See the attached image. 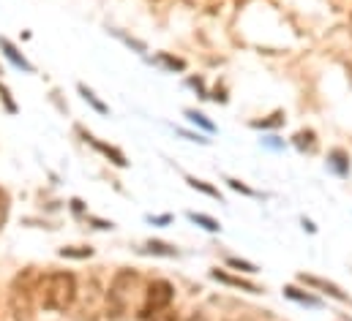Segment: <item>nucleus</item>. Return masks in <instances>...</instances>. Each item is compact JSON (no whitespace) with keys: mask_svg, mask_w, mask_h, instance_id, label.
<instances>
[{"mask_svg":"<svg viewBox=\"0 0 352 321\" xmlns=\"http://www.w3.org/2000/svg\"><path fill=\"white\" fill-rule=\"evenodd\" d=\"M36 300L50 313H66L77 302V278L66 270H55L47 275H38Z\"/></svg>","mask_w":352,"mask_h":321,"instance_id":"f257e3e1","label":"nucleus"},{"mask_svg":"<svg viewBox=\"0 0 352 321\" xmlns=\"http://www.w3.org/2000/svg\"><path fill=\"white\" fill-rule=\"evenodd\" d=\"M36 289H38V275L36 270H22L11 289H8V308L14 321H30L33 319V308H36Z\"/></svg>","mask_w":352,"mask_h":321,"instance_id":"f03ea898","label":"nucleus"},{"mask_svg":"<svg viewBox=\"0 0 352 321\" xmlns=\"http://www.w3.org/2000/svg\"><path fill=\"white\" fill-rule=\"evenodd\" d=\"M137 286H140V272L137 270L123 267V270L115 272V278H112V283L107 289V313L112 319H120L129 311Z\"/></svg>","mask_w":352,"mask_h":321,"instance_id":"7ed1b4c3","label":"nucleus"},{"mask_svg":"<svg viewBox=\"0 0 352 321\" xmlns=\"http://www.w3.org/2000/svg\"><path fill=\"white\" fill-rule=\"evenodd\" d=\"M173 300H175V286H173L170 281H164V278L151 281L148 289H145V300H142V305H140V311H137V319L140 321L153 319L156 313L173 308Z\"/></svg>","mask_w":352,"mask_h":321,"instance_id":"20e7f679","label":"nucleus"},{"mask_svg":"<svg viewBox=\"0 0 352 321\" xmlns=\"http://www.w3.org/2000/svg\"><path fill=\"white\" fill-rule=\"evenodd\" d=\"M298 281L300 283H306V286H311V289H320L322 294H328V297H333V300H339V302H347V294L336 286V283H331V281H322V278H317V275H298Z\"/></svg>","mask_w":352,"mask_h":321,"instance_id":"39448f33","label":"nucleus"},{"mask_svg":"<svg viewBox=\"0 0 352 321\" xmlns=\"http://www.w3.org/2000/svg\"><path fill=\"white\" fill-rule=\"evenodd\" d=\"M210 278L219 281V283H224V286L243 289V292H249V294H260V292H263L257 283H252V281H246V278H238V275H230V272H224V270H210Z\"/></svg>","mask_w":352,"mask_h":321,"instance_id":"423d86ee","label":"nucleus"},{"mask_svg":"<svg viewBox=\"0 0 352 321\" xmlns=\"http://www.w3.org/2000/svg\"><path fill=\"white\" fill-rule=\"evenodd\" d=\"M295 147L298 150H306V153H314L317 150V134L309 131V128L306 131H298L295 134Z\"/></svg>","mask_w":352,"mask_h":321,"instance_id":"0eeeda50","label":"nucleus"},{"mask_svg":"<svg viewBox=\"0 0 352 321\" xmlns=\"http://www.w3.org/2000/svg\"><path fill=\"white\" fill-rule=\"evenodd\" d=\"M188 218H191L197 226H202L205 232H221V224H219V221H213L210 215H202V213H188Z\"/></svg>","mask_w":352,"mask_h":321,"instance_id":"6e6552de","label":"nucleus"},{"mask_svg":"<svg viewBox=\"0 0 352 321\" xmlns=\"http://www.w3.org/2000/svg\"><path fill=\"white\" fill-rule=\"evenodd\" d=\"M156 63H159V66H164L167 71H186V60H180V58H173V55H167V52L156 55Z\"/></svg>","mask_w":352,"mask_h":321,"instance_id":"1a4fd4ad","label":"nucleus"},{"mask_svg":"<svg viewBox=\"0 0 352 321\" xmlns=\"http://www.w3.org/2000/svg\"><path fill=\"white\" fill-rule=\"evenodd\" d=\"M145 250H148V253H156V256H167V259H175L177 256V250L173 248V245L159 242V240H151L148 245H145Z\"/></svg>","mask_w":352,"mask_h":321,"instance_id":"9d476101","label":"nucleus"},{"mask_svg":"<svg viewBox=\"0 0 352 321\" xmlns=\"http://www.w3.org/2000/svg\"><path fill=\"white\" fill-rule=\"evenodd\" d=\"M186 182L194 188V191H202L205 196H213V199H221V193H219V188H213L210 182H205V180H197V177H186Z\"/></svg>","mask_w":352,"mask_h":321,"instance_id":"9b49d317","label":"nucleus"},{"mask_svg":"<svg viewBox=\"0 0 352 321\" xmlns=\"http://www.w3.org/2000/svg\"><path fill=\"white\" fill-rule=\"evenodd\" d=\"M227 267L241 270V272H249V275L260 272V270H257V264H252V261H246V259H238V256H230V259H227Z\"/></svg>","mask_w":352,"mask_h":321,"instance_id":"f8f14e48","label":"nucleus"},{"mask_svg":"<svg viewBox=\"0 0 352 321\" xmlns=\"http://www.w3.org/2000/svg\"><path fill=\"white\" fill-rule=\"evenodd\" d=\"M284 294H287L289 300H298V302H306V305H320V302H317V297L303 294V292H298L295 286H287V289H284Z\"/></svg>","mask_w":352,"mask_h":321,"instance_id":"ddd939ff","label":"nucleus"},{"mask_svg":"<svg viewBox=\"0 0 352 321\" xmlns=\"http://www.w3.org/2000/svg\"><path fill=\"white\" fill-rule=\"evenodd\" d=\"M8 213H11V199H8V191L0 188V229H3L6 221H8Z\"/></svg>","mask_w":352,"mask_h":321,"instance_id":"4468645a","label":"nucleus"},{"mask_svg":"<svg viewBox=\"0 0 352 321\" xmlns=\"http://www.w3.org/2000/svg\"><path fill=\"white\" fill-rule=\"evenodd\" d=\"M331 158H333V160H331V166H333L339 174H347V171H350V166L344 163V160H347L344 150H333V153H331Z\"/></svg>","mask_w":352,"mask_h":321,"instance_id":"2eb2a0df","label":"nucleus"},{"mask_svg":"<svg viewBox=\"0 0 352 321\" xmlns=\"http://www.w3.org/2000/svg\"><path fill=\"white\" fill-rule=\"evenodd\" d=\"M284 123V112H276V115H270L267 120H257V123H252L254 128H276V126H281Z\"/></svg>","mask_w":352,"mask_h":321,"instance_id":"dca6fc26","label":"nucleus"},{"mask_svg":"<svg viewBox=\"0 0 352 321\" xmlns=\"http://www.w3.org/2000/svg\"><path fill=\"white\" fill-rule=\"evenodd\" d=\"M0 47L6 49V55H8V58H11L14 63H16V66H22V69H28V71H30V66H28V60H25V58H19V55H16V49H14V47H11V44L6 41V38L0 41Z\"/></svg>","mask_w":352,"mask_h":321,"instance_id":"f3484780","label":"nucleus"},{"mask_svg":"<svg viewBox=\"0 0 352 321\" xmlns=\"http://www.w3.org/2000/svg\"><path fill=\"white\" fill-rule=\"evenodd\" d=\"M186 117H188L191 123H197V126H202L205 131H213V123H210V120H205V115H202V112H194V109H186Z\"/></svg>","mask_w":352,"mask_h":321,"instance_id":"a211bd4d","label":"nucleus"},{"mask_svg":"<svg viewBox=\"0 0 352 321\" xmlns=\"http://www.w3.org/2000/svg\"><path fill=\"white\" fill-rule=\"evenodd\" d=\"M80 93H82V95H85V101H90V104H93V106H96V109H98V112H107V106H104V104H101V101H98V98H96V95H93V93H90L88 87H85V84H80Z\"/></svg>","mask_w":352,"mask_h":321,"instance_id":"6ab92c4d","label":"nucleus"},{"mask_svg":"<svg viewBox=\"0 0 352 321\" xmlns=\"http://www.w3.org/2000/svg\"><path fill=\"white\" fill-rule=\"evenodd\" d=\"M93 250L90 248H82V250H72V248H63L60 250V256H69V259H85V256H90Z\"/></svg>","mask_w":352,"mask_h":321,"instance_id":"aec40b11","label":"nucleus"},{"mask_svg":"<svg viewBox=\"0 0 352 321\" xmlns=\"http://www.w3.org/2000/svg\"><path fill=\"white\" fill-rule=\"evenodd\" d=\"M148 321H180L177 319V313L173 311V308H167V311H162V313H156L153 319H148Z\"/></svg>","mask_w":352,"mask_h":321,"instance_id":"412c9836","label":"nucleus"},{"mask_svg":"<svg viewBox=\"0 0 352 321\" xmlns=\"http://www.w3.org/2000/svg\"><path fill=\"white\" fill-rule=\"evenodd\" d=\"M227 182H230V188H232V191H241V193H246V196H254V191H252L249 185H243L241 180H227Z\"/></svg>","mask_w":352,"mask_h":321,"instance_id":"4be33fe9","label":"nucleus"},{"mask_svg":"<svg viewBox=\"0 0 352 321\" xmlns=\"http://www.w3.org/2000/svg\"><path fill=\"white\" fill-rule=\"evenodd\" d=\"M183 321H208V319H205V313H199V311H194V313H191L188 319H183Z\"/></svg>","mask_w":352,"mask_h":321,"instance_id":"5701e85b","label":"nucleus"},{"mask_svg":"<svg viewBox=\"0 0 352 321\" xmlns=\"http://www.w3.org/2000/svg\"><path fill=\"white\" fill-rule=\"evenodd\" d=\"M350 22H352V14H350Z\"/></svg>","mask_w":352,"mask_h":321,"instance_id":"b1692460","label":"nucleus"}]
</instances>
